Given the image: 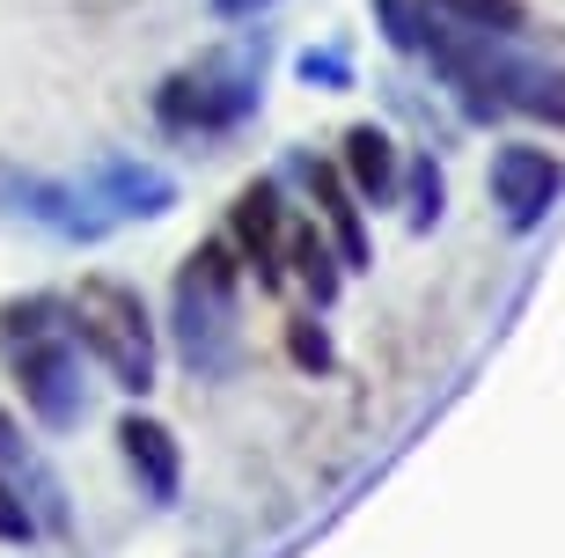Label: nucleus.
I'll return each instance as SVG.
<instances>
[{"instance_id": "nucleus-1", "label": "nucleus", "mask_w": 565, "mask_h": 558, "mask_svg": "<svg viewBox=\"0 0 565 558\" xmlns=\"http://www.w3.org/2000/svg\"><path fill=\"white\" fill-rule=\"evenodd\" d=\"M426 15H434V8H426ZM426 52H434L440 82L456 88L462 118L492 125V118H507V110H522V118L565 125V66L522 52V38H478V30L434 22V30H426Z\"/></svg>"}, {"instance_id": "nucleus-2", "label": "nucleus", "mask_w": 565, "mask_h": 558, "mask_svg": "<svg viewBox=\"0 0 565 558\" xmlns=\"http://www.w3.org/2000/svg\"><path fill=\"white\" fill-rule=\"evenodd\" d=\"M0 346H8V375H15L22 404L38 427L74 434L88 419V382H82V346L66 331V302L60 294H30L0 309Z\"/></svg>"}, {"instance_id": "nucleus-3", "label": "nucleus", "mask_w": 565, "mask_h": 558, "mask_svg": "<svg viewBox=\"0 0 565 558\" xmlns=\"http://www.w3.org/2000/svg\"><path fill=\"white\" fill-rule=\"evenodd\" d=\"M169 346L199 382H221V375L243 360V265H235L228 243H199L177 265V287H169Z\"/></svg>"}, {"instance_id": "nucleus-4", "label": "nucleus", "mask_w": 565, "mask_h": 558, "mask_svg": "<svg viewBox=\"0 0 565 558\" xmlns=\"http://www.w3.org/2000/svg\"><path fill=\"white\" fill-rule=\"evenodd\" d=\"M265 60H273V38H265V30H243L235 44H221V52L199 60L191 74L162 82L154 118H162L169 133H184V140L228 133V125H243L257 110V96H265Z\"/></svg>"}, {"instance_id": "nucleus-5", "label": "nucleus", "mask_w": 565, "mask_h": 558, "mask_svg": "<svg viewBox=\"0 0 565 558\" xmlns=\"http://www.w3.org/2000/svg\"><path fill=\"white\" fill-rule=\"evenodd\" d=\"M66 331H74L82 352H96V368H104L126 397L154 390V324H147L140 287L110 280V272L82 280V287L66 294Z\"/></svg>"}, {"instance_id": "nucleus-6", "label": "nucleus", "mask_w": 565, "mask_h": 558, "mask_svg": "<svg viewBox=\"0 0 565 558\" xmlns=\"http://www.w3.org/2000/svg\"><path fill=\"white\" fill-rule=\"evenodd\" d=\"M0 213L60 235V243H104L110 213L82 191V177H38V169H8L0 162Z\"/></svg>"}, {"instance_id": "nucleus-7", "label": "nucleus", "mask_w": 565, "mask_h": 558, "mask_svg": "<svg viewBox=\"0 0 565 558\" xmlns=\"http://www.w3.org/2000/svg\"><path fill=\"white\" fill-rule=\"evenodd\" d=\"M492 207H500V221L514 228V235H536V228L551 221V207H558L565 191V162L551 155V147H529V140H507L500 155H492Z\"/></svg>"}, {"instance_id": "nucleus-8", "label": "nucleus", "mask_w": 565, "mask_h": 558, "mask_svg": "<svg viewBox=\"0 0 565 558\" xmlns=\"http://www.w3.org/2000/svg\"><path fill=\"white\" fill-rule=\"evenodd\" d=\"M82 191L110 213V228L162 221V213L177 207V177L154 169V162H140V155H96V162L82 169Z\"/></svg>"}, {"instance_id": "nucleus-9", "label": "nucleus", "mask_w": 565, "mask_h": 558, "mask_svg": "<svg viewBox=\"0 0 565 558\" xmlns=\"http://www.w3.org/2000/svg\"><path fill=\"white\" fill-rule=\"evenodd\" d=\"M243 250V265L257 272V287H279L287 280V228H279V191L257 177L243 199H235V243Z\"/></svg>"}, {"instance_id": "nucleus-10", "label": "nucleus", "mask_w": 565, "mask_h": 558, "mask_svg": "<svg viewBox=\"0 0 565 558\" xmlns=\"http://www.w3.org/2000/svg\"><path fill=\"white\" fill-rule=\"evenodd\" d=\"M118 449H126L132 477H140V493L154 499V507H169L177 499V485H184V455H177V434H169L162 419H118Z\"/></svg>"}, {"instance_id": "nucleus-11", "label": "nucleus", "mask_w": 565, "mask_h": 558, "mask_svg": "<svg viewBox=\"0 0 565 558\" xmlns=\"http://www.w3.org/2000/svg\"><path fill=\"white\" fill-rule=\"evenodd\" d=\"M345 191H353L360 207H390L397 199V185H404V169H397V140L382 133V125H353L345 133Z\"/></svg>"}, {"instance_id": "nucleus-12", "label": "nucleus", "mask_w": 565, "mask_h": 558, "mask_svg": "<svg viewBox=\"0 0 565 558\" xmlns=\"http://www.w3.org/2000/svg\"><path fill=\"white\" fill-rule=\"evenodd\" d=\"M301 177H309V191H316L323 228H331L323 243L338 250V265H345V272H367V257H375V250H367V221H360V199L345 191V177H338V169H316V162H301Z\"/></svg>"}, {"instance_id": "nucleus-13", "label": "nucleus", "mask_w": 565, "mask_h": 558, "mask_svg": "<svg viewBox=\"0 0 565 558\" xmlns=\"http://www.w3.org/2000/svg\"><path fill=\"white\" fill-rule=\"evenodd\" d=\"M287 265L301 272V287L316 294V309H331L338 287H345V265H338V250L323 243V228H316V221H301V228L287 235Z\"/></svg>"}, {"instance_id": "nucleus-14", "label": "nucleus", "mask_w": 565, "mask_h": 558, "mask_svg": "<svg viewBox=\"0 0 565 558\" xmlns=\"http://www.w3.org/2000/svg\"><path fill=\"white\" fill-rule=\"evenodd\" d=\"M434 22H456V30H478V38H522L529 8L522 0H426Z\"/></svg>"}, {"instance_id": "nucleus-15", "label": "nucleus", "mask_w": 565, "mask_h": 558, "mask_svg": "<svg viewBox=\"0 0 565 558\" xmlns=\"http://www.w3.org/2000/svg\"><path fill=\"white\" fill-rule=\"evenodd\" d=\"M375 30L397 44V52H426L434 15H426V0H375Z\"/></svg>"}, {"instance_id": "nucleus-16", "label": "nucleus", "mask_w": 565, "mask_h": 558, "mask_svg": "<svg viewBox=\"0 0 565 558\" xmlns=\"http://www.w3.org/2000/svg\"><path fill=\"white\" fill-rule=\"evenodd\" d=\"M294 74L309 88H353V52H345V44H309V52L294 60Z\"/></svg>"}, {"instance_id": "nucleus-17", "label": "nucleus", "mask_w": 565, "mask_h": 558, "mask_svg": "<svg viewBox=\"0 0 565 558\" xmlns=\"http://www.w3.org/2000/svg\"><path fill=\"white\" fill-rule=\"evenodd\" d=\"M404 191H412V228H434L440 221V207H448V185H440V169H434V155H419L412 162V177H404Z\"/></svg>"}, {"instance_id": "nucleus-18", "label": "nucleus", "mask_w": 565, "mask_h": 558, "mask_svg": "<svg viewBox=\"0 0 565 558\" xmlns=\"http://www.w3.org/2000/svg\"><path fill=\"white\" fill-rule=\"evenodd\" d=\"M287 352H294V368H309V375H331V331L316 324V316H301V324H287Z\"/></svg>"}, {"instance_id": "nucleus-19", "label": "nucleus", "mask_w": 565, "mask_h": 558, "mask_svg": "<svg viewBox=\"0 0 565 558\" xmlns=\"http://www.w3.org/2000/svg\"><path fill=\"white\" fill-rule=\"evenodd\" d=\"M38 537V522H30V507H22L8 485H0V544H30Z\"/></svg>"}, {"instance_id": "nucleus-20", "label": "nucleus", "mask_w": 565, "mask_h": 558, "mask_svg": "<svg viewBox=\"0 0 565 558\" xmlns=\"http://www.w3.org/2000/svg\"><path fill=\"white\" fill-rule=\"evenodd\" d=\"M265 8H273V0H206V15H213V22H257Z\"/></svg>"}]
</instances>
